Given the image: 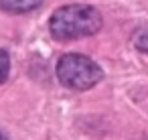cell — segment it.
<instances>
[{"label":"cell","instance_id":"8992f818","mask_svg":"<svg viewBox=\"0 0 148 140\" xmlns=\"http://www.w3.org/2000/svg\"><path fill=\"white\" fill-rule=\"evenodd\" d=\"M0 140H6V138H4V136H2V134H0Z\"/></svg>","mask_w":148,"mask_h":140},{"label":"cell","instance_id":"7a4b0ae2","mask_svg":"<svg viewBox=\"0 0 148 140\" xmlns=\"http://www.w3.org/2000/svg\"><path fill=\"white\" fill-rule=\"evenodd\" d=\"M57 77L65 87L85 91L101 81L103 71L89 57L79 53H67L57 61Z\"/></svg>","mask_w":148,"mask_h":140},{"label":"cell","instance_id":"6da1fadb","mask_svg":"<svg viewBox=\"0 0 148 140\" xmlns=\"http://www.w3.org/2000/svg\"><path fill=\"white\" fill-rule=\"evenodd\" d=\"M103 25L101 12L89 4H67L49 19V31L55 41H73L95 35Z\"/></svg>","mask_w":148,"mask_h":140},{"label":"cell","instance_id":"5b68a950","mask_svg":"<svg viewBox=\"0 0 148 140\" xmlns=\"http://www.w3.org/2000/svg\"><path fill=\"white\" fill-rule=\"evenodd\" d=\"M8 71H10V57H8V53H6V51L0 49V83L6 81Z\"/></svg>","mask_w":148,"mask_h":140},{"label":"cell","instance_id":"277c9868","mask_svg":"<svg viewBox=\"0 0 148 140\" xmlns=\"http://www.w3.org/2000/svg\"><path fill=\"white\" fill-rule=\"evenodd\" d=\"M132 43H134V47H136L138 51L148 53V25H142V27H138V29L134 31Z\"/></svg>","mask_w":148,"mask_h":140},{"label":"cell","instance_id":"3957f363","mask_svg":"<svg viewBox=\"0 0 148 140\" xmlns=\"http://www.w3.org/2000/svg\"><path fill=\"white\" fill-rule=\"evenodd\" d=\"M43 0H0V8L10 14H25L41 6Z\"/></svg>","mask_w":148,"mask_h":140}]
</instances>
